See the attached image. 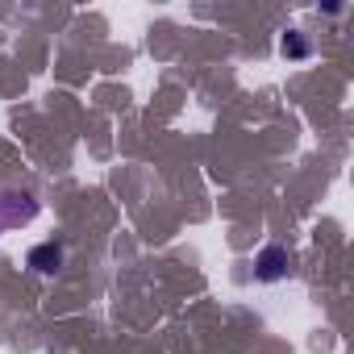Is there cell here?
Wrapping results in <instances>:
<instances>
[{
	"mask_svg": "<svg viewBox=\"0 0 354 354\" xmlns=\"http://www.w3.org/2000/svg\"><path fill=\"white\" fill-rule=\"evenodd\" d=\"M288 246H263L259 250V259H254V275L263 279V283H279L283 275H288Z\"/></svg>",
	"mask_w": 354,
	"mask_h": 354,
	"instance_id": "obj_1",
	"label": "cell"
},
{
	"mask_svg": "<svg viewBox=\"0 0 354 354\" xmlns=\"http://www.w3.org/2000/svg\"><path fill=\"white\" fill-rule=\"evenodd\" d=\"M30 267H34L38 275H55V271L63 267V250H59L55 242H42V246L30 250Z\"/></svg>",
	"mask_w": 354,
	"mask_h": 354,
	"instance_id": "obj_2",
	"label": "cell"
},
{
	"mask_svg": "<svg viewBox=\"0 0 354 354\" xmlns=\"http://www.w3.org/2000/svg\"><path fill=\"white\" fill-rule=\"evenodd\" d=\"M279 50H283V59H308V38L300 30H288L283 42H279Z\"/></svg>",
	"mask_w": 354,
	"mask_h": 354,
	"instance_id": "obj_3",
	"label": "cell"
}]
</instances>
